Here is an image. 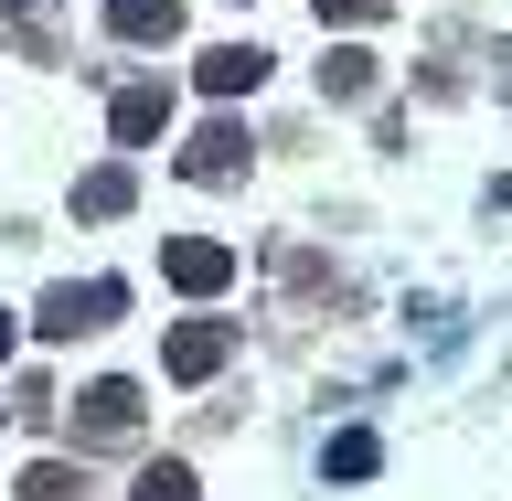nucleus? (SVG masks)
<instances>
[{"mask_svg":"<svg viewBox=\"0 0 512 501\" xmlns=\"http://www.w3.org/2000/svg\"><path fill=\"white\" fill-rule=\"evenodd\" d=\"M128 310V288L118 278H64V288H43V320H32V331H43V342H75V331H107V320Z\"/></svg>","mask_w":512,"mask_h":501,"instance_id":"nucleus-1","label":"nucleus"},{"mask_svg":"<svg viewBox=\"0 0 512 501\" xmlns=\"http://www.w3.org/2000/svg\"><path fill=\"white\" fill-rule=\"evenodd\" d=\"M160 278L203 299V288H224V278H235V246H214V235H182V246H160Z\"/></svg>","mask_w":512,"mask_h":501,"instance_id":"nucleus-2","label":"nucleus"},{"mask_svg":"<svg viewBox=\"0 0 512 501\" xmlns=\"http://www.w3.org/2000/svg\"><path fill=\"white\" fill-rule=\"evenodd\" d=\"M160 363H171V374H182V384H203V374H214V363H224V331H214V320H182V331L160 342Z\"/></svg>","mask_w":512,"mask_h":501,"instance_id":"nucleus-3","label":"nucleus"},{"mask_svg":"<svg viewBox=\"0 0 512 501\" xmlns=\"http://www.w3.org/2000/svg\"><path fill=\"white\" fill-rule=\"evenodd\" d=\"M107 32H128V43H171V32H182V0H107Z\"/></svg>","mask_w":512,"mask_h":501,"instance_id":"nucleus-4","label":"nucleus"},{"mask_svg":"<svg viewBox=\"0 0 512 501\" xmlns=\"http://www.w3.org/2000/svg\"><path fill=\"white\" fill-rule=\"evenodd\" d=\"M75 406H86V438H128L139 427V384H86Z\"/></svg>","mask_w":512,"mask_h":501,"instance_id":"nucleus-5","label":"nucleus"},{"mask_svg":"<svg viewBox=\"0 0 512 501\" xmlns=\"http://www.w3.org/2000/svg\"><path fill=\"white\" fill-rule=\"evenodd\" d=\"M256 75H267V54H256V43H214V54H203V96H246Z\"/></svg>","mask_w":512,"mask_h":501,"instance_id":"nucleus-6","label":"nucleus"},{"mask_svg":"<svg viewBox=\"0 0 512 501\" xmlns=\"http://www.w3.org/2000/svg\"><path fill=\"white\" fill-rule=\"evenodd\" d=\"M182 171L192 182H235V171H246V139H235V128H203V139L182 150Z\"/></svg>","mask_w":512,"mask_h":501,"instance_id":"nucleus-7","label":"nucleus"},{"mask_svg":"<svg viewBox=\"0 0 512 501\" xmlns=\"http://www.w3.org/2000/svg\"><path fill=\"white\" fill-rule=\"evenodd\" d=\"M160 118H171V96H160V86H128V96H118V139H128V150L160 139Z\"/></svg>","mask_w":512,"mask_h":501,"instance_id":"nucleus-8","label":"nucleus"},{"mask_svg":"<svg viewBox=\"0 0 512 501\" xmlns=\"http://www.w3.org/2000/svg\"><path fill=\"white\" fill-rule=\"evenodd\" d=\"M75 214H128V171H86V182H75Z\"/></svg>","mask_w":512,"mask_h":501,"instance_id":"nucleus-9","label":"nucleus"},{"mask_svg":"<svg viewBox=\"0 0 512 501\" xmlns=\"http://www.w3.org/2000/svg\"><path fill=\"white\" fill-rule=\"evenodd\" d=\"M139 501H192V470L182 459H150V470H139Z\"/></svg>","mask_w":512,"mask_h":501,"instance_id":"nucleus-10","label":"nucleus"},{"mask_svg":"<svg viewBox=\"0 0 512 501\" xmlns=\"http://www.w3.org/2000/svg\"><path fill=\"white\" fill-rule=\"evenodd\" d=\"M320 86H331V96H363V86H374V54H331V64H320Z\"/></svg>","mask_w":512,"mask_h":501,"instance_id":"nucleus-11","label":"nucleus"},{"mask_svg":"<svg viewBox=\"0 0 512 501\" xmlns=\"http://www.w3.org/2000/svg\"><path fill=\"white\" fill-rule=\"evenodd\" d=\"M22 501H75V470H32V480H22Z\"/></svg>","mask_w":512,"mask_h":501,"instance_id":"nucleus-12","label":"nucleus"},{"mask_svg":"<svg viewBox=\"0 0 512 501\" xmlns=\"http://www.w3.org/2000/svg\"><path fill=\"white\" fill-rule=\"evenodd\" d=\"M320 22H384V0H310Z\"/></svg>","mask_w":512,"mask_h":501,"instance_id":"nucleus-13","label":"nucleus"},{"mask_svg":"<svg viewBox=\"0 0 512 501\" xmlns=\"http://www.w3.org/2000/svg\"><path fill=\"white\" fill-rule=\"evenodd\" d=\"M11 342H22V331H11V310H0V352H11Z\"/></svg>","mask_w":512,"mask_h":501,"instance_id":"nucleus-14","label":"nucleus"},{"mask_svg":"<svg viewBox=\"0 0 512 501\" xmlns=\"http://www.w3.org/2000/svg\"><path fill=\"white\" fill-rule=\"evenodd\" d=\"M0 11H22V0H0Z\"/></svg>","mask_w":512,"mask_h":501,"instance_id":"nucleus-15","label":"nucleus"}]
</instances>
